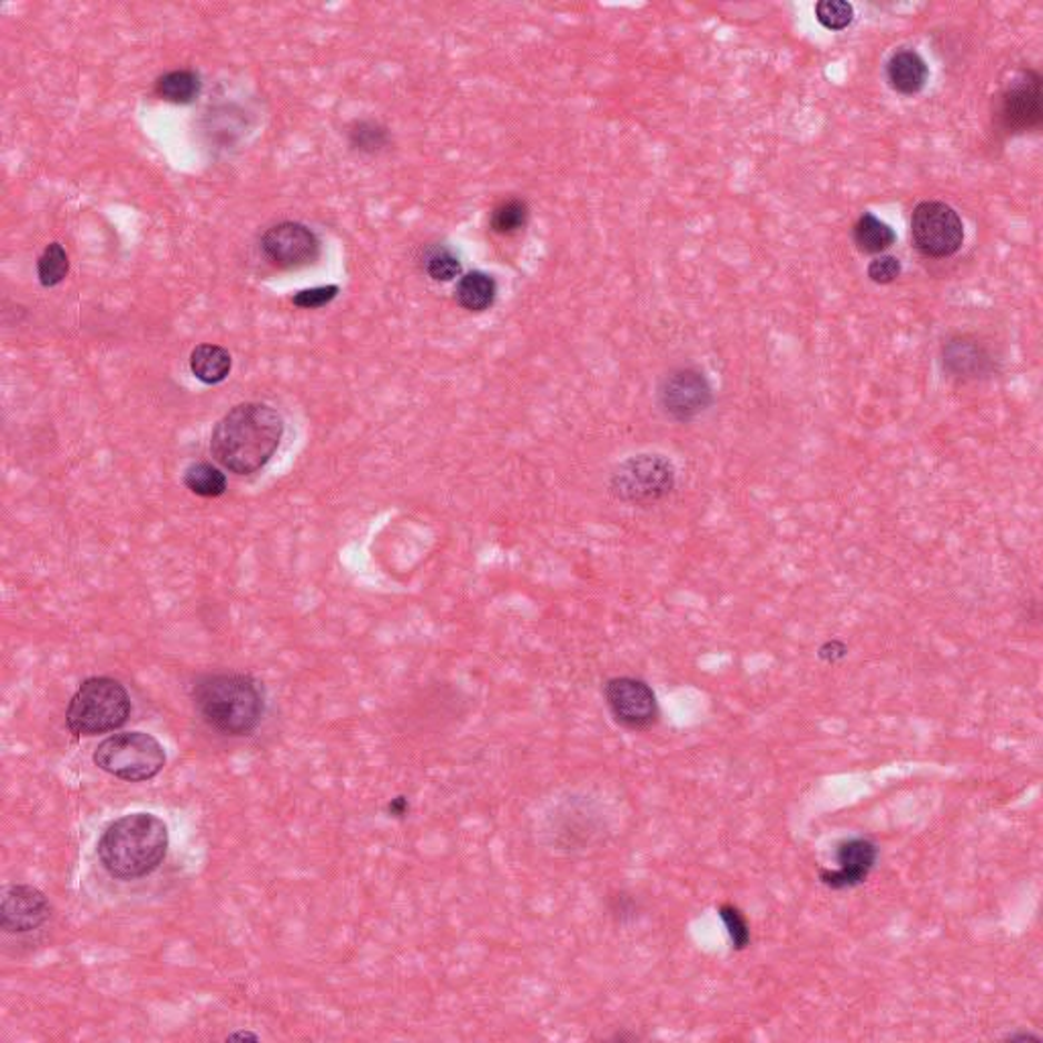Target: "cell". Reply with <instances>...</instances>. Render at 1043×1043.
<instances>
[{"label": "cell", "mask_w": 1043, "mask_h": 1043, "mask_svg": "<svg viewBox=\"0 0 1043 1043\" xmlns=\"http://www.w3.org/2000/svg\"><path fill=\"white\" fill-rule=\"evenodd\" d=\"M284 436V420L267 404H240L227 412L213 431L210 451L216 461L237 475H252L276 455Z\"/></svg>", "instance_id": "6da1fadb"}, {"label": "cell", "mask_w": 1043, "mask_h": 1043, "mask_svg": "<svg viewBox=\"0 0 1043 1043\" xmlns=\"http://www.w3.org/2000/svg\"><path fill=\"white\" fill-rule=\"evenodd\" d=\"M168 824L154 814H129L112 821L98 839V858L120 880L144 878L168 856Z\"/></svg>", "instance_id": "7a4b0ae2"}, {"label": "cell", "mask_w": 1043, "mask_h": 1043, "mask_svg": "<svg viewBox=\"0 0 1043 1043\" xmlns=\"http://www.w3.org/2000/svg\"><path fill=\"white\" fill-rule=\"evenodd\" d=\"M193 697L200 718L225 736H247L264 720V689L249 675H206Z\"/></svg>", "instance_id": "3957f363"}, {"label": "cell", "mask_w": 1043, "mask_h": 1043, "mask_svg": "<svg viewBox=\"0 0 1043 1043\" xmlns=\"http://www.w3.org/2000/svg\"><path fill=\"white\" fill-rule=\"evenodd\" d=\"M129 716L131 697L125 685L110 677H90L73 693L66 724L76 736H97L117 730Z\"/></svg>", "instance_id": "277c9868"}, {"label": "cell", "mask_w": 1043, "mask_h": 1043, "mask_svg": "<svg viewBox=\"0 0 1043 1043\" xmlns=\"http://www.w3.org/2000/svg\"><path fill=\"white\" fill-rule=\"evenodd\" d=\"M95 765L117 779L141 783L164 770L166 750L151 734L122 731L98 744Z\"/></svg>", "instance_id": "5b68a950"}, {"label": "cell", "mask_w": 1043, "mask_h": 1043, "mask_svg": "<svg viewBox=\"0 0 1043 1043\" xmlns=\"http://www.w3.org/2000/svg\"><path fill=\"white\" fill-rule=\"evenodd\" d=\"M675 490V468L667 456H630L613 469L610 492L616 500L634 508L659 504Z\"/></svg>", "instance_id": "8992f818"}, {"label": "cell", "mask_w": 1043, "mask_h": 1043, "mask_svg": "<svg viewBox=\"0 0 1043 1043\" xmlns=\"http://www.w3.org/2000/svg\"><path fill=\"white\" fill-rule=\"evenodd\" d=\"M993 119L1007 135L1033 131L1042 125V76L1033 68H1021L995 97Z\"/></svg>", "instance_id": "52a82bcc"}, {"label": "cell", "mask_w": 1043, "mask_h": 1043, "mask_svg": "<svg viewBox=\"0 0 1043 1043\" xmlns=\"http://www.w3.org/2000/svg\"><path fill=\"white\" fill-rule=\"evenodd\" d=\"M912 239L915 249L925 257H952L964 245V223L946 203L925 200L913 208Z\"/></svg>", "instance_id": "ba28073f"}, {"label": "cell", "mask_w": 1043, "mask_h": 1043, "mask_svg": "<svg viewBox=\"0 0 1043 1043\" xmlns=\"http://www.w3.org/2000/svg\"><path fill=\"white\" fill-rule=\"evenodd\" d=\"M603 699L613 721L626 730H650L659 721V701L652 687L642 679L613 677L603 685Z\"/></svg>", "instance_id": "9c48e42d"}, {"label": "cell", "mask_w": 1043, "mask_h": 1043, "mask_svg": "<svg viewBox=\"0 0 1043 1043\" xmlns=\"http://www.w3.org/2000/svg\"><path fill=\"white\" fill-rule=\"evenodd\" d=\"M714 404V390L708 377L693 367H679L665 375L659 385V406L677 422L701 416Z\"/></svg>", "instance_id": "30bf717a"}, {"label": "cell", "mask_w": 1043, "mask_h": 1043, "mask_svg": "<svg viewBox=\"0 0 1043 1043\" xmlns=\"http://www.w3.org/2000/svg\"><path fill=\"white\" fill-rule=\"evenodd\" d=\"M262 252L272 264L282 269H298L313 265L318 259L321 240L306 225L279 223L276 227L265 230Z\"/></svg>", "instance_id": "8fae6325"}, {"label": "cell", "mask_w": 1043, "mask_h": 1043, "mask_svg": "<svg viewBox=\"0 0 1043 1043\" xmlns=\"http://www.w3.org/2000/svg\"><path fill=\"white\" fill-rule=\"evenodd\" d=\"M878 854L880 852L875 839L864 838V836L842 839L836 848L838 868L821 870L819 880L824 887L832 888V891L860 887L875 870Z\"/></svg>", "instance_id": "7c38bea8"}, {"label": "cell", "mask_w": 1043, "mask_h": 1043, "mask_svg": "<svg viewBox=\"0 0 1043 1043\" xmlns=\"http://www.w3.org/2000/svg\"><path fill=\"white\" fill-rule=\"evenodd\" d=\"M942 367L956 382H981L995 375L996 360L978 336L954 335L942 347Z\"/></svg>", "instance_id": "4fadbf2b"}, {"label": "cell", "mask_w": 1043, "mask_h": 1043, "mask_svg": "<svg viewBox=\"0 0 1043 1043\" xmlns=\"http://www.w3.org/2000/svg\"><path fill=\"white\" fill-rule=\"evenodd\" d=\"M51 915L48 897L31 885H12L2 893L0 925L7 934H29Z\"/></svg>", "instance_id": "5bb4252c"}, {"label": "cell", "mask_w": 1043, "mask_h": 1043, "mask_svg": "<svg viewBox=\"0 0 1043 1043\" xmlns=\"http://www.w3.org/2000/svg\"><path fill=\"white\" fill-rule=\"evenodd\" d=\"M929 78V68L915 49H899L887 61V80L899 95H917L924 90Z\"/></svg>", "instance_id": "9a60e30c"}, {"label": "cell", "mask_w": 1043, "mask_h": 1043, "mask_svg": "<svg viewBox=\"0 0 1043 1043\" xmlns=\"http://www.w3.org/2000/svg\"><path fill=\"white\" fill-rule=\"evenodd\" d=\"M852 239L864 255H878L895 245V230L873 213H864L852 228Z\"/></svg>", "instance_id": "2e32d148"}, {"label": "cell", "mask_w": 1043, "mask_h": 1043, "mask_svg": "<svg viewBox=\"0 0 1043 1043\" xmlns=\"http://www.w3.org/2000/svg\"><path fill=\"white\" fill-rule=\"evenodd\" d=\"M498 296V282L490 274L471 272L456 284V302L469 313H483Z\"/></svg>", "instance_id": "e0dca14e"}, {"label": "cell", "mask_w": 1043, "mask_h": 1043, "mask_svg": "<svg viewBox=\"0 0 1043 1043\" xmlns=\"http://www.w3.org/2000/svg\"><path fill=\"white\" fill-rule=\"evenodd\" d=\"M233 367L227 348L218 345H200L190 355V370L203 384L216 385L225 382Z\"/></svg>", "instance_id": "ac0fdd59"}, {"label": "cell", "mask_w": 1043, "mask_h": 1043, "mask_svg": "<svg viewBox=\"0 0 1043 1043\" xmlns=\"http://www.w3.org/2000/svg\"><path fill=\"white\" fill-rule=\"evenodd\" d=\"M200 90H203L200 76L193 70L164 73L156 82L157 97L174 105H190L200 97Z\"/></svg>", "instance_id": "d6986e66"}, {"label": "cell", "mask_w": 1043, "mask_h": 1043, "mask_svg": "<svg viewBox=\"0 0 1043 1043\" xmlns=\"http://www.w3.org/2000/svg\"><path fill=\"white\" fill-rule=\"evenodd\" d=\"M184 483L190 492L203 498H218L227 492V478L210 463H193L184 473Z\"/></svg>", "instance_id": "ffe728a7"}, {"label": "cell", "mask_w": 1043, "mask_h": 1043, "mask_svg": "<svg viewBox=\"0 0 1043 1043\" xmlns=\"http://www.w3.org/2000/svg\"><path fill=\"white\" fill-rule=\"evenodd\" d=\"M68 272H70L68 253L61 247L60 243H51L46 247V252L41 253V257L37 262V276H39L41 286H46V288L58 286L66 279Z\"/></svg>", "instance_id": "44dd1931"}, {"label": "cell", "mask_w": 1043, "mask_h": 1043, "mask_svg": "<svg viewBox=\"0 0 1043 1043\" xmlns=\"http://www.w3.org/2000/svg\"><path fill=\"white\" fill-rule=\"evenodd\" d=\"M528 205L522 200H505L492 213V228L498 235H514L527 227Z\"/></svg>", "instance_id": "7402d4cb"}, {"label": "cell", "mask_w": 1043, "mask_h": 1043, "mask_svg": "<svg viewBox=\"0 0 1043 1043\" xmlns=\"http://www.w3.org/2000/svg\"><path fill=\"white\" fill-rule=\"evenodd\" d=\"M348 141L363 154H375L387 145V132L382 125L373 120H360L351 127Z\"/></svg>", "instance_id": "603a6c76"}, {"label": "cell", "mask_w": 1043, "mask_h": 1043, "mask_svg": "<svg viewBox=\"0 0 1043 1043\" xmlns=\"http://www.w3.org/2000/svg\"><path fill=\"white\" fill-rule=\"evenodd\" d=\"M816 19L828 31H844L854 21V7L846 0H821L816 4Z\"/></svg>", "instance_id": "cb8c5ba5"}, {"label": "cell", "mask_w": 1043, "mask_h": 1043, "mask_svg": "<svg viewBox=\"0 0 1043 1043\" xmlns=\"http://www.w3.org/2000/svg\"><path fill=\"white\" fill-rule=\"evenodd\" d=\"M718 915H720L721 922L726 925V932H728V936H730L731 947H734V949L742 952V949L750 946V939H752V936H750V925H748L744 913L740 912L736 905L724 903V905H720V909H718Z\"/></svg>", "instance_id": "d4e9b609"}, {"label": "cell", "mask_w": 1043, "mask_h": 1043, "mask_svg": "<svg viewBox=\"0 0 1043 1043\" xmlns=\"http://www.w3.org/2000/svg\"><path fill=\"white\" fill-rule=\"evenodd\" d=\"M426 274H429L434 282H451V279H455V277L461 274L459 257H456L455 253L444 249V247L432 249V252L426 255Z\"/></svg>", "instance_id": "484cf974"}, {"label": "cell", "mask_w": 1043, "mask_h": 1043, "mask_svg": "<svg viewBox=\"0 0 1043 1043\" xmlns=\"http://www.w3.org/2000/svg\"><path fill=\"white\" fill-rule=\"evenodd\" d=\"M901 272H903V265L893 255H880L868 264V277L878 286L893 284L901 276Z\"/></svg>", "instance_id": "4316f807"}, {"label": "cell", "mask_w": 1043, "mask_h": 1043, "mask_svg": "<svg viewBox=\"0 0 1043 1043\" xmlns=\"http://www.w3.org/2000/svg\"><path fill=\"white\" fill-rule=\"evenodd\" d=\"M338 288L336 286H321V288L302 289L294 296V304L298 308H323L326 304L335 301Z\"/></svg>", "instance_id": "83f0119b"}, {"label": "cell", "mask_w": 1043, "mask_h": 1043, "mask_svg": "<svg viewBox=\"0 0 1043 1043\" xmlns=\"http://www.w3.org/2000/svg\"><path fill=\"white\" fill-rule=\"evenodd\" d=\"M819 657L828 660V662H836V660L846 657V647L838 640H832V642H826L824 647L819 648Z\"/></svg>", "instance_id": "f1b7e54d"}]
</instances>
